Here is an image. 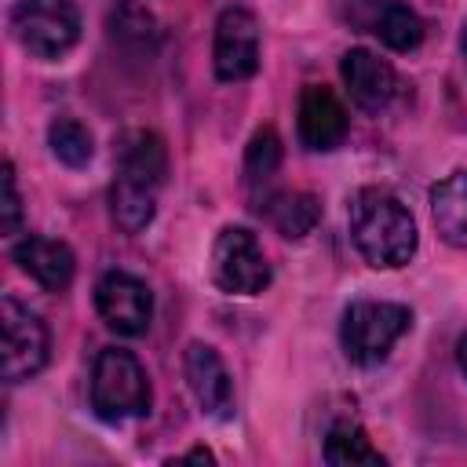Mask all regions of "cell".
<instances>
[{"label": "cell", "instance_id": "6da1fadb", "mask_svg": "<svg viewBox=\"0 0 467 467\" xmlns=\"http://www.w3.org/2000/svg\"><path fill=\"white\" fill-rule=\"evenodd\" d=\"M350 237L361 259L376 270L405 266L416 252V223L409 208L387 190H358L350 201Z\"/></svg>", "mask_w": 467, "mask_h": 467}, {"label": "cell", "instance_id": "7a4b0ae2", "mask_svg": "<svg viewBox=\"0 0 467 467\" xmlns=\"http://www.w3.org/2000/svg\"><path fill=\"white\" fill-rule=\"evenodd\" d=\"M91 405L102 420H128L150 409V379L131 350L106 347L91 372Z\"/></svg>", "mask_w": 467, "mask_h": 467}, {"label": "cell", "instance_id": "3957f363", "mask_svg": "<svg viewBox=\"0 0 467 467\" xmlns=\"http://www.w3.org/2000/svg\"><path fill=\"white\" fill-rule=\"evenodd\" d=\"M412 325V314L409 306L401 303H372V299H361V303H350L347 314H343V325H339V339H343V350L350 361L358 365H376L390 354V347L409 332Z\"/></svg>", "mask_w": 467, "mask_h": 467}, {"label": "cell", "instance_id": "277c9868", "mask_svg": "<svg viewBox=\"0 0 467 467\" xmlns=\"http://www.w3.org/2000/svg\"><path fill=\"white\" fill-rule=\"evenodd\" d=\"M11 33L29 55L58 58L80 36V11L73 0H18L11 11Z\"/></svg>", "mask_w": 467, "mask_h": 467}, {"label": "cell", "instance_id": "5b68a950", "mask_svg": "<svg viewBox=\"0 0 467 467\" xmlns=\"http://www.w3.org/2000/svg\"><path fill=\"white\" fill-rule=\"evenodd\" d=\"M212 281L230 296H255L270 285V266L255 234L244 226L219 230L212 244Z\"/></svg>", "mask_w": 467, "mask_h": 467}, {"label": "cell", "instance_id": "8992f818", "mask_svg": "<svg viewBox=\"0 0 467 467\" xmlns=\"http://www.w3.org/2000/svg\"><path fill=\"white\" fill-rule=\"evenodd\" d=\"M0 328H4V379L22 383L47 365V328L44 321L22 306L15 296L0 299Z\"/></svg>", "mask_w": 467, "mask_h": 467}, {"label": "cell", "instance_id": "52a82bcc", "mask_svg": "<svg viewBox=\"0 0 467 467\" xmlns=\"http://www.w3.org/2000/svg\"><path fill=\"white\" fill-rule=\"evenodd\" d=\"M215 77L226 84L248 80L259 69V22L244 7H226L215 22V44H212Z\"/></svg>", "mask_w": 467, "mask_h": 467}, {"label": "cell", "instance_id": "ba28073f", "mask_svg": "<svg viewBox=\"0 0 467 467\" xmlns=\"http://www.w3.org/2000/svg\"><path fill=\"white\" fill-rule=\"evenodd\" d=\"M95 306L102 321L120 336H142L153 317V296L135 274L113 270L95 285Z\"/></svg>", "mask_w": 467, "mask_h": 467}, {"label": "cell", "instance_id": "9c48e42d", "mask_svg": "<svg viewBox=\"0 0 467 467\" xmlns=\"http://www.w3.org/2000/svg\"><path fill=\"white\" fill-rule=\"evenodd\" d=\"M299 139L306 150H336L347 139V109L325 84H306L299 95Z\"/></svg>", "mask_w": 467, "mask_h": 467}, {"label": "cell", "instance_id": "30bf717a", "mask_svg": "<svg viewBox=\"0 0 467 467\" xmlns=\"http://www.w3.org/2000/svg\"><path fill=\"white\" fill-rule=\"evenodd\" d=\"M339 73H343V84H347L350 99L368 113H379L398 91L394 66L387 58L365 51V47H350L339 62Z\"/></svg>", "mask_w": 467, "mask_h": 467}, {"label": "cell", "instance_id": "8fae6325", "mask_svg": "<svg viewBox=\"0 0 467 467\" xmlns=\"http://www.w3.org/2000/svg\"><path fill=\"white\" fill-rule=\"evenodd\" d=\"M186 379H190V390H193L197 405L208 416L226 420L234 412V383H230V372H226L223 358L208 343H190L186 347Z\"/></svg>", "mask_w": 467, "mask_h": 467}, {"label": "cell", "instance_id": "7c38bea8", "mask_svg": "<svg viewBox=\"0 0 467 467\" xmlns=\"http://www.w3.org/2000/svg\"><path fill=\"white\" fill-rule=\"evenodd\" d=\"M15 263L47 292H62L73 281L77 259L69 252V244L51 241V237H26L15 244Z\"/></svg>", "mask_w": 467, "mask_h": 467}, {"label": "cell", "instance_id": "4fadbf2b", "mask_svg": "<svg viewBox=\"0 0 467 467\" xmlns=\"http://www.w3.org/2000/svg\"><path fill=\"white\" fill-rule=\"evenodd\" d=\"M164 171H168V150H164L161 135L142 131V128L120 135V142H117V175L120 179L142 182L150 190H161Z\"/></svg>", "mask_w": 467, "mask_h": 467}, {"label": "cell", "instance_id": "5bb4252c", "mask_svg": "<svg viewBox=\"0 0 467 467\" xmlns=\"http://www.w3.org/2000/svg\"><path fill=\"white\" fill-rule=\"evenodd\" d=\"M259 212L266 215V223H270L281 237L299 241V237H306V234L317 226V219H321V201H317L314 193H306V190H277V193H266V197H263Z\"/></svg>", "mask_w": 467, "mask_h": 467}, {"label": "cell", "instance_id": "9a60e30c", "mask_svg": "<svg viewBox=\"0 0 467 467\" xmlns=\"http://www.w3.org/2000/svg\"><path fill=\"white\" fill-rule=\"evenodd\" d=\"M431 219L452 248H467V171H452L431 190Z\"/></svg>", "mask_w": 467, "mask_h": 467}, {"label": "cell", "instance_id": "2e32d148", "mask_svg": "<svg viewBox=\"0 0 467 467\" xmlns=\"http://www.w3.org/2000/svg\"><path fill=\"white\" fill-rule=\"evenodd\" d=\"M365 26H368V33H376V36H379L387 47H394V51H412V47H420V40H423V22H420V15H416L409 4H401V0H372Z\"/></svg>", "mask_w": 467, "mask_h": 467}, {"label": "cell", "instance_id": "e0dca14e", "mask_svg": "<svg viewBox=\"0 0 467 467\" xmlns=\"http://www.w3.org/2000/svg\"><path fill=\"white\" fill-rule=\"evenodd\" d=\"M153 208H157V190H150L142 182H131V179H120V175L113 179L109 212H113V223L124 234H139L153 219Z\"/></svg>", "mask_w": 467, "mask_h": 467}, {"label": "cell", "instance_id": "ac0fdd59", "mask_svg": "<svg viewBox=\"0 0 467 467\" xmlns=\"http://www.w3.org/2000/svg\"><path fill=\"white\" fill-rule=\"evenodd\" d=\"M325 460L332 467H383V452L368 441L358 423H336L325 438Z\"/></svg>", "mask_w": 467, "mask_h": 467}, {"label": "cell", "instance_id": "d6986e66", "mask_svg": "<svg viewBox=\"0 0 467 467\" xmlns=\"http://www.w3.org/2000/svg\"><path fill=\"white\" fill-rule=\"evenodd\" d=\"M277 168H281V139L274 128H259L244 153V186L255 193V201H259V190L270 186Z\"/></svg>", "mask_w": 467, "mask_h": 467}, {"label": "cell", "instance_id": "ffe728a7", "mask_svg": "<svg viewBox=\"0 0 467 467\" xmlns=\"http://www.w3.org/2000/svg\"><path fill=\"white\" fill-rule=\"evenodd\" d=\"M47 142H51V153L69 168H84L91 161V131L73 117H58L47 128Z\"/></svg>", "mask_w": 467, "mask_h": 467}, {"label": "cell", "instance_id": "44dd1931", "mask_svg": "<svg viewBox=\"0 0 467 467\" xmlns=\"http://www.w3.org/2000/svg\"><path fill=\"white\" fill-rule=\"evenodd\" d=\"M4 219H0V226H4V234H15L18 230V223H22V197H18V186H15V168H11V161L4 164Z\"/></svg>", "mask_w": 467, "mask_h": 467}, {"label": "cell", "instance_id": "7402d4cb", "mask_svg": "<svg viewBox=\"0 0 467 467\" xmlns=\"http://www.w3.org/2000/svg\"><path fill=\"white\" fill-rule=\"evenodd\" d=\"M456 358H460V368L467 372V336H463V339L456 343Z\"/></svg>", "mask_w": 467, "mask_h": 467}, {"label": "cell", "instance_id": "603a6c76", "mask_svg": "<svg viewBox=\"0 0 467 467\" xmlns=\"http://www.w3.org/2000/svg\"><path fill=\"white\" fill-rule=\"evenodd\" d=\"M186 460H212V452L208 449H193V452H186Z\"/></svg>", "mask_w": 467, "mask_h": 467}, {"label": "cell", "instance_id": "cb8c5ba5", "mask_svg": "<svg viewBox=\"0 0 467 467\" xmlns=\"http://www.w3.org/2000/svg\"><path fill=\"white\" fill-rule=\"evenodd\" d=\"M460 51H463V62H467V26H463V33H460Z\"/></svg>", "mask_w": 467, "mask_h": 467}]
</instances>
